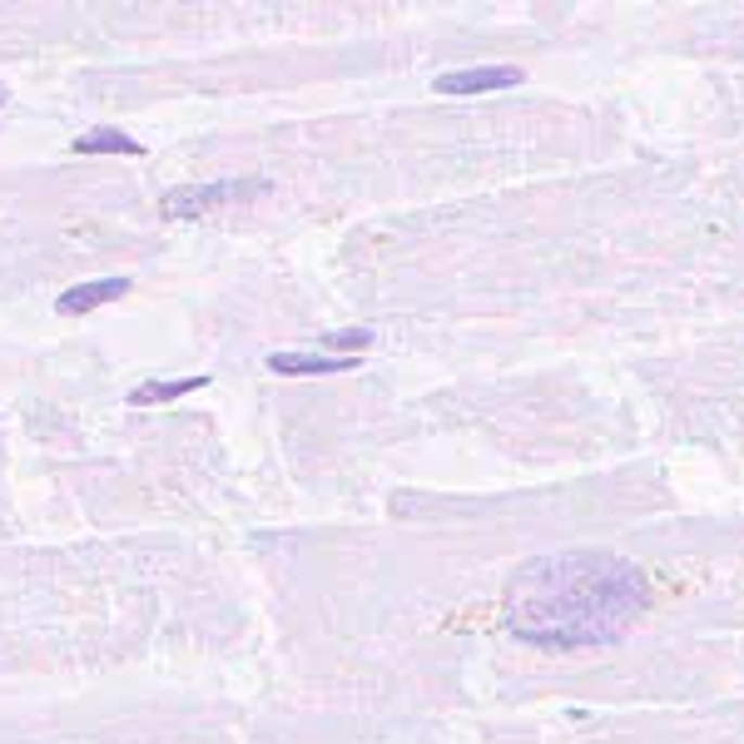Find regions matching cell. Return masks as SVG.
Listing matches in <instances>:
<instances>
[{
  "label": "cell",
  "mask_w": 744,
  "mask_h": 744,
  "mask_svg": "<svg viewBox=\"0 0 744 744\" xmlns=\"http://www.w3.org/2000/svg\"><path fill=\"white\" fill-rule=\"evenodd\" d=\"M651 605V581L616 551H556L512 576L506 626L536 651H601L630 636Z\"/></svg>",
  "instance_id": "1"
},
{
  "label": "cell",
  "mask_w": 744,
  "mask_h": 744,
  "mask_svg": "<svg viewBox=\"0 0 744 744\" xmlns=\"http://www.w3.org/2000/svg\"><path fill=\"white\" fill-rule=\"evenodd\" d=\"M268 194V179H209V184H179L159 198L164 219H204V214L239 204V198Z\"/></svg>",
  "instance_id": "2"
},
{
  "label": "cell",
  "mask_w": 744,
  "mask_h": 744,
  "mask_svg": "<svg viewBox=\"0 0 744 744\" xmlns=\"http://www.w3.org/2000/svg\"><path fill=\"white\" fill-rule=\"evenodd\" d=\"M522 80H526V70H516V65H477V70H447V75H437V94L466 100V94L512 90V85H522Z\"/></svg>",
  "instance_id": "3"
},
{
  "label": "cell",
  "mask_w": 744,
  "mask_h": 744,
  "mask_svg": "<svg viewBox=\"0 0 744 744\" xmlns=\"http://www.w3.org/2000/svg\"><path fill=\"white\" fill-rule=\"evenodd\" d=\"M264 362L279 377H337L358 368V358H337V352H268Z\"/></svg>",
  "instance_id": "4"
},
{
  "label": "cell",
  "mask_w": 744,
  "mask_h": 744,
  "mask_svg": "<svg viewBox=\"0 0 744 744\" xmlns=\"http://www.w3.org/2000/svg\"><path fill=\"white\" fill-rule=\"evenodd\" d=\"M129 293V279L119 273V279H94V283H75V288L60 293V313H94V308H105L110 298H125Z\"/></svg>",
  "instance_id": "5"
},
{
  "label": "cell",
  "mask_w": 744,
  "mask_h": 744,
  "mask_svg": "<svg viewBox=\"0 0 744 744\" xmlns=\"http://www.w3.org/2000/svg\"><path fill=\"white\" fill-rule=\"evenodd\" d=\"M75 154H134L140 159L144 144L129 140L125 129H85L80 140H75Z\"/></svg>",
  "instance_id": "6"
},
{
  "label": "cell",
  "mask_w": 744,
  "mask_h": 744,
  "mask_svg": "<svg viewBox=\"0 0 744 744\" xmlns=\"http://www.w3.org/2000/svg\"><path fill=\"white\" fill-rule=\"evenodd\" d=\"M194 387H209V377H169V383H140L129 393L134 408H150V402H175V397L194 393Z\"/></svg>",
  "instance_id": "7"
},
{
  "label": "cell",
  "mask_w": 744,
  "mask_h": 744,
  "mask_svg": "<svg viewBox=\"0 0 744 744\" xmlns=\"http://www.w3.org/2000/svg\"><path fill=\"white\" fill-rule=\"evenodd\" d=\"M323 348H337V358H358V352L372 348V328H348V333H328L318 337Z\"/></svg>",
  "instance_id": "8"
},
{
  "label": "cell",
  "mask_w": 744,
  "mask_h": 744,
  "mask_svg": "<svg viewBox=\"0 0 744 744\" xmlns=\"http://www.w3.org/2000/svg\"><path fill=\"white\" fill-rule=\"evenodd\" d=\"M0 100H5V85H0Z\"/></svg>",
  "instance_id": "9"
}]
</instances>
